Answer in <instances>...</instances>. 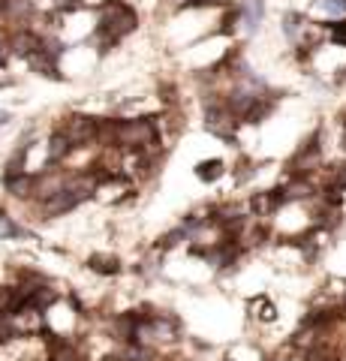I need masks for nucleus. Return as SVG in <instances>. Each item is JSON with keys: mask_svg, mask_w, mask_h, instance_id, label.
I'll return each instance as SVG.
<instances>
[{"mask_svg": "<svg viewBox=\"0 0 346 361\" xmlns=\"http://www.w3.org/2000/svg\"><path fill=\"white\" fill-rule=\"evenodd\" d=\"M340 307L346 310V289H343V298H340Z\"/></svg>", "mask_w": 346, "mask_h": 361, "instance_id": "nucleus-15", "label": "nucleus"}, {"mask_svg": "<svg viewBox=\"0 0 346 361\" xmlns=\"http://www.w3.org/2000/svg\"><path fill=\"white\" fill-rule=\"evenodd\" d=\"M0 238L4 241H25V238H30V229L16 223V217H9L6 211H0Z\"/></svg>", "mask_w": 346, "mask_h": 361, "instance_id": "nucleus-8", "label": "nucleus"}, {"mask_svg": "<svg viewBox=\"0 0 346 361\" xmlns=\"http://www.w3.org/2000/svg\"><path fill=\"white\" fill-rule=\"evenodd\" d=\"M75 151L73 139L66 135L63 127H58L51 135H49V145H46V169H58L61 163L70 160V154Z\"/></svg>", "mask_w": 346, "mask_h": 361, "instance_id": "nucleus-5", "label": "nucleus"}, {"mask_svg": "<svg viewBox=\"0 0 346 361\" xmlns=\"http://www.w3.org/2000/svg\"><path fill=\"white\" fill-rule=\"evenodd\" d=\"M6 54H9V51H6V45L0 42V66H6Z\"/></svg>", "mask_w": 346, "mask_h": 361, "instance_id": "nucleus-12", "label": "nucleus"}, {"mask_svg": "<svg viewBox=\"0 0 346 361\" xmlns=\"http://www.w3.org/2000/svg\"><path fill=\"white\" fill-rule=\"evenodd\" d=\"M238 13H241V25H244V30L253 33L256 27H259L265 6H262V0H241V4H238Z\"/></svg>", "mask_w": 346, "mask_h": 361, "instance_id": "nucleus-7", "label": "nucleus"}, {"mask_svg": "<svg viewBox=\"0 0 346 361\" xmlns=\"http://www.w3.org/2000/svg\"><path fill=\"white\" fill-rule=\"evenodd\" d=\"M205 127L214 135H220V139L235 142V130L241 127V121L229 111V106L223 103V97H217V99H208L205 103Z\"/></svg>", "mask_w": 346, "mask_h": 361, "instance_id": "nucleus-3", "label": "nucleus"}, {"mask_svg": "<svg viewBox=\"0 0 346 361\" xmlns=\"http://www.w3.org/2000/svg\"><path fill=\"white\" fill-rule=\"evenodd\" d=\"M115 145L121 151H130V154H142L148 148H157V145H160L157 121H154V118L115 121Z\"/></svg>", "mask_w": 346, "mask_h": 361, "instance_id": "nucleus-2", "label": "nucleus"}, {"mask_svg": "<svg viewBox=\"0 0 346 361\" xmlns=\"http://www.w3.org/2000/svg\"><path fill=\"white\" fill-rule=\"evenodd\" d=\"M340 148H343V154H346V123H343V135H340Z\"/></svg>", "mask_w": 346, "mask_h": 361, "instance_id": "nucleus-14", "label": "nucleus"}, {"mask_svg": "<svg viewBox=\"0 0 346 361\" xmlns=\"http://www.w3.org/2000/svg\"><path fill=\"white\" fill-rule=\"evenodd\" d=\"M223 175H226V163L217 160V157L214 160H202L196 166V178L202 180V184H214V180H220Z\"/></svg>", "mask_w": 346, "mask_h": 361, "instance_id": "nucleus-9", "label": "nucleus"}, {"mask_svg": "<svg viewBox=\"0 0 346 361\" xmlns=\"http://www.w3.org/2000/svg\"><path fill=\"white\" fill-rule=\"evenodd\" d=\"M87 265H91L94 271H99V274H118L121 271V262L115 256H91V262Z\"/></svg>", "mask_w": 346, "mask_h": 361, "instance_id": "nucleus-10", "label": "nucleus"}, {"mask_svg": "<svg viewBox=\"0 0 346 361\" xmlns=\"http://www.w3.org/2000/svg\"><path fill=\"white\" fill-rule=\"evenodd\" d=\"M136 25H139V18L127 4H121V0H106V4L99 6V25H97L99 49H111V45L121 42L127 33L136 30Z\"/></svg>", "mask_w": 346, "mask_h": 361, "instance_id": "nucleus-1", "label": "nucleus"}, {"mask_svg": "<svg viewBox=\"0 0 346 361\" xmlns=\"http://www.w3.org/2000/svg\"><path fill=\"white\" fill-rule=\"evenodd\" d=\"M115 358L118 361H160V353L154 346H148V343L132 341V343H121Z\"/></svg>", "mask_w": 346, "mask_h": 361, "instance_id": "nucleus-6", "label": "nucleus"}, {"mask_svg": "<svg viewBox=\"0 0 346 361\" xmlns=\"http://www.w3.org/2000/svg\"><path fill=\"white\" fill-rule=\"evenodd\" d=\"M9 118H13V115H9V111H0V127H6Z\"/></svg>", "mask_w": 346, "mask_h": 361, "instance_id": "nucleus-13", "label": "nucleus"}, {"mask_svg": "<svg viewBox=\"0 0 346 361\" xmlns=\"http://www.w3.org/2000/svg\"><path fill=\"white\" fill-rule=\"evenodd\" d=\"M87 196L85 193H79V190H73V187H61L58 193H51L49 199H42L39 202V211H42V217L46 220H51V217H63V214H70V211H75L82 205Z\"/></svg>", "mask_w": 346, "mask_h": 361, "instance_id": "nucleus-4", "label": "nucleus"}, {"mask_svg": "<svg viewBox=\"0 0 346 361\" xmlns=\"http://www.w3.org/2000/svg\"><path fill=\"white\" fill-rule=\"evenodd\" d=\"M250 307H259V313H253L259 322H274V319H277V307H274V304L268 301L265 295H259L256 301H250Z\"/></svg>", "mask_w": 346, "mask_h": 361, "instance_id": "nucleus-11", "label": "nucleus"}]
</instances>
